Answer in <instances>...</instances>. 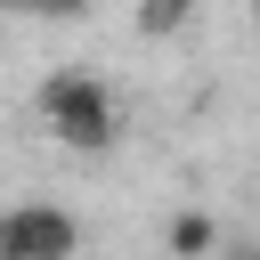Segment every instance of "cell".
<instances>
[{
    "instance_id": "1",
    "label": "cell",
    "mask_w": 260,
    "mask_h": 260,
    "mask_svg": "<svg viewBox=\"0 0 260 260\" xmlns=\"http://www.w3.org/2000/svg\"><path fill=\"white\" fill-rule=\"evenodd\" d=\"M41 122H49V138L73 146V154H106V146L122 138V98H114L98 73H49V81H41Z\"/></svg>"
},
{
    "instance_id": "2",
    "label": "cell",
    "mask_w": 260,
    "mask_h": 260,
    "mask_svg": "<svg viewBox=\"0 0 260 260\" xmlns=\"http://www.w3.org/2000/svg\"><path fill=\"white\" fill-rule=\"evenodd\" d=\"M73 252H81V219L65 203L24 195L0 211V260H73Z\"/></svg>"
},
{
    "instance_id": "3",
    "label": "cell",
    "mask_w": 260,
    "mask_h": 260,
    "mask_svg": "<svg viewBox=\"0 0 260 260\" xmlns=\"http://www.w3.org/2000/svg\"><path fill=\"white\" fill-rule=\"evenodd\" d=\"M162 252H171V260H219L228 244H219V219L187 203V211H171V219H162Z\"/></svg>"
},
{
    "instance_id": "4",
    "label": "cell",
    "mask_w": 260,
    "mask_h": 260,
    "mask_svg": "<svg viewBox=\"0 0 260 260\" xmlns=\"http://www.w3.org/2000/svg\"><path fill=\"white\" fill-rule=\"evenodd\" d=\"M187 24H195L187 0H146V8H138V32H154V41H162V32H187Z\"/></svg>"
},
{
    "instance_id": "5",
    "label": "cell",
    "mask_w": 260,
    "mask_h": 260,
    "mask_svg": "<svg viewBox=\"0 0 260 260\" xmlns=\"http://www.w3.org/2000/svg\"><path fill=\"white\" fill-rule=\"evenodd\" d=\"M228 260H260V244H236V252H228Z\"/></svg>"
}]
</instances>
